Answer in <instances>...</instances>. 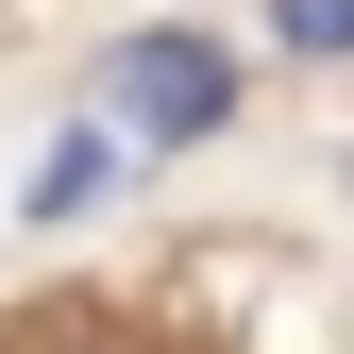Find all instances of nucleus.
<instances>
[{"mask_svg":"<svg viewBox=\"0 0 354 354\" xmlns=\"http://www.w3.org/2000/svg\"><path fill=\"white\" fill-rule=\"evenodd\" d=\"M118 186V118H84V136H51V169H34V219H84Z\"/></svg>","mask_w":354,"mask_h":354,"instance_id":"f03ea898","label":"nucleus"},{"mask_svg":"<svg viewBox=\"0 0 354 354\" xmlns=\"http://www.w3.org/2000/svg\"><path fill=\"white\" fill-rule=\"evenodd\" d=\"M270 34L287 51H354V0H270Z\"/></svg>","mask_w":354,"mask_h":354,"instance_id":"7ed1b4c3","label":"nucleus"},{"mask_svg":"<svg viewBox=\"0 0 354 354\" xmlns=\"http://www.w3.org/2000/svg\"><path fill=\"white\" fill-rule=\"evenodd\" d=\"M102 118L118 136H203V118H236V51H203V34H118L102 51Z\"/></svg>","mask_w":354,"mask_h":354,"instance_id":"f257e3e1","label":"nucleus"}]
</instances>
